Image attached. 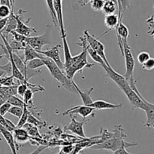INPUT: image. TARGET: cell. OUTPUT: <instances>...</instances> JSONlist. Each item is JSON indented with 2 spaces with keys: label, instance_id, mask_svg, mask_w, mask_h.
Listing matches in <instances>:
<instances>
[{
  "label": "cell",
  "instance_id": "1",
  "mask_svg": "<svg viewBox=\"0 0 154 154\" xmlns=\"http://www.w3.org/2000/svg\"><path fill=\"white\" fill-rule=\"evenodd\" d=\"M42 59L45 63V66H46L48 70L50 71V73L53 78L55 79L57 82H59L60 85L65 89H66L68 91L73 94H78L73 85V80L69 79L67 75H66V73L63 72V69H60L51 59L45 57H43Z\"/></svg>",
  "mask_w": 154,
  "mask_h": 154
},
{
  "label": "cell",
  "instance_id": "2",
  "mask_svg": "<svg viewBox=\"0 0 154 154\" xmlns=\"http://www.w3.org/2000/svg\"><path fill=\"white\" fill-rule=\"evenodd\" d=\"M93 65L94 64L93 63H89L87 60V51L86 50L83 49V51L79 54L72 56L70 62L68 64L63 66V70L65 71V73L69 79L73 80L74 76L77 72H81L84 68H91Z\"/></svg>",
  "mask_w": 154,
  "mask_h": 154
},
{
  "label": "cell",
  "instance_id": "3",
  "mask_svg": "<svg viewBox=\"0 0 154 154\" xmlns=\"http://www.w3.org/2000/svg\"><path fill=\"white\" fill-rule=\"evenodd\" d=\"M125 137H114L108 139L101 143H96L91 146L92 149H106L114 152L120 148H129L131 146H136V143H129L125 141Z\"/></svg>",
  "mask_w": 154,
  "mask_h": 154
},
{
  "label": "cell",
  "instance_id": "4",
  "mask_svg": "<svg viewBox=\"0 0 154 154\" xmlns=\"http://www.w3.org/2000/svg\"><path fill=\"white\" fill-rule=\"evenodd\" d=\"M123 55L124 56L125 62H126V73L123 76L129 82V80L134 79L133 74L134 69H135V61L132 51H131L130 46L128 44L127 40L123 41Z\"/></svg>",
  "mask_w": 154,
  "mask_h": 154
},
{
  "label": "cell",
  "instance_id": "5",
  "mask_svg": "<svg viewBox=\"0 0 154 154\" xmlns=\"http://www.w3.org/2000/svg\"><path fill=\"white\" fill-rule=\"evenodd\" d=\"M51 43H52V40H51L50 29L41 36H31V37L27 36L26 37V45L31 46L33 49L37 51H42V48L45 45H51Z\"/></svg>",
  "mask_w": 154,
  "mask_h": 154
},
{
  "label": "cell",
  "instance_id": "6",
  "mask_svg": "<svg viewBox=\"0 0 154 154\" xmlns=\"http://www.w3.org/2000/svg\"><path fill=\"white\" fill-rule=\"evenodd\" d=\"M84 36H85L86 40H87L89 45L100 56L101 58L105 63V64L108 66H111V65H110L109 62H108V59L106 57V54H105V47L102 44V42H100L97 38H95L94 36L90 34L89 31L87 30H84Z\"/></svg>",
  "mask_w": 154,
  "mask_h": 154
},
{
  "label": "cell",
  "instance_id": "7",
  "mask_svg": "<svg viewBox=\"0 0 154 154\" xmlns=\"http://www.w3.org/2000/svg\"><path fill=\"white\" fill-rule=\"evenodd\" d=\"M102 66L104 68L105 72H106L107 76L109 79H111L112 81H114V82L117 84V85L121 89L122 91L123 92L125 90H126V89H128L129 88L131 87L129 82L125 79V77L123 76V75H121V74L116 72V71L111 67V66H108L106 64H103Z\"/></svg>",
  "mask_w": 154,
  "mask_h": 154
},
{
  "label": "cell",
  "instance_id": "8",
  "mask_svg": "<svg viewBox=\"0 0 154 154\" xmlns=\"http://www.w3.org/2000/svg\"><path fill=\"white\" fill-rule=\"evenodd\" d=\"M69 116H70L71 122L65 127V130L69 131L72 133H73L74 134H76V135L80 136V137L86 138V135L84 130V125L89 120L84 119L83 121H78L72 115H69Z\"/></svg>",
  "mask_w": 154,
  "mask_h": 154
},
{
  "label": "cell",
  "instance_id": "9",
  "mask_svg": "<svg viewBox=\"0 0 154 154\" xmlns=\"http://www.w3.org/2000/svg\"><path fill=\"white\" fill-rule=\"evenodd\" d=\"M60 48H61V45L58 44V45L53 46L52 48H49V49L45 50V51H40L38 52L42 54L44 57L52 60L60 69H63V62L62 61L61 58H60Z\"/></svg>",
  "mask_w": 154,
  "mask_h": 154
},
{
  "label": "cell",
  "instance_id": "10",
  "mask_svg": "<svg viewBox=\"0 0 154 154\" xmlns=\"http://www.w3.org/2000/svg\"><path fill=\"white\" fill-rule=\"evenodd\" d=\"M23 11L20 9L17 14H15V17H16V21H17V27L15 29V31L17 32L20 34L23 35L24 36H29L32 32H35L36 33L37 30L33 27H30L27 25L26 23L23 21L21 19V14H22Z\"/></svg>",
  "mask_w": 154,
  "mask_h": 154
},
{
  "label": "cell",
  "instance_id": "11",
  "mask_svg": "<svg viewBox=\"0 0 154 154\" xmlns=\"http://www.w3.org/2000/svg\"><path fill=\"white\" fill-rule=\"evenodd\" d=\"M95 109L91 107L85 105H78L72 107V108L69 109L66 112L63 113V116H66V115H72V114H79L80 116H82L84 119L87 118L90 115L93 114Z\"/></svg>",
  "mask_w": 154,
  "mask_h": 154
},
{
  "label": "cell",
  "instance_id": "12",
  "mask_svg": "<svg viewBox=\"0 0 154 154\" xmlns=\"http://www.w3.org/2000/svg\"><path fill=\"white\" fill-rule=\"evenodd\" d=\"M79 39H80V41H81V42H78L77 44H78L79 46L82 47V49L86 50V51H87V54H89V55L90 56V57H91V58L93 59V60H94L95 62L99 63L101 66H102L103 64H105V63L104 62V60H102V58H101L100 56H99V54H98L97 53H96V51H95L94 50H93V48H92L89 45V44L87 43V40H86L85 36H80Z\"/></svg>",
  "mask_w": 154,
  "mask_h": 154
},
{
  "label": "cell",
  "instance_id": "13",
  "mask_svg": "<svg viewBox=\"0 0 154 154\" xmlns=\"http://www.w3.org/2000/svg\"><path fill=\"white\" fill-rule=\"evenodd\" d=\"M54 8L56 12L57 18V23L60 29L61 36L66 34L64 27V21H63V0H54Z\"/></svg>",
  "mask_w": 154,
  "mask_h": 154
},
{
  "label": "cell",
  "instance_id": "14",
  "mask_svg": "<svg viewBox=\"0 0 154 154\" xmlns=\"http://www.w3.org/2000/svg\"><path fill=\"white\" fill-rule=\"evenodd\" d=\"M0 133L3 136L5 140H6L8 144L9 147H10L11 150L12 154H17L18 149L17 147V143L15 142L14 139L13 134H12L11 131H8L4 126L0 125Z\"/></svg>",
  "mask_w": 154,
  "mask_h": 154
},
{
  "label": "cell",
  "instance_id": "15",
  "mask_svg": "<svg viewBox=\"0 0 154 154\" xmlns=\"http://www.w3.org/2000/svg\"><path fill=\"white\" fill-rule=\"evenodd\" d=\"M117 41H118V45L120 46V50L123 53V41L127 40L129 36V29L127 28L125 24H123L122 22L119 23V24L117 27Z\"/></svg>",
  "mask_w": 154,
  "mask_h": 154
},
{
  "label": "cell",
  "instance_id": "16",
  "mask_svg": "<svg viewBox=\"0 0 154 154\" xmlns=\"http://www.w3.org/2000/svg\"><path fill=\"white\" fill-rule=\"evenodd\" d=\"M90 107H93L95 110H115V109L121 108L123 107L122 104H111L107 101L98 100V101H93Z\"/></svg>",
  "mask_w": 154,
  "mask_h": 154
},
{
  "label": "cell",
  "instance_id": "17",
  "mask_svg": "<svg viewBox=\"0 0 154 154\" xmlns=\"http://www.w3.org/2000/svg\"><path fill=\"white\" fill-rule=\"evenodd\" d=\"M146 107L144 111L147 116L145 126L149 129H153L154 127V104L146 101Z\"/></svg>",
  "mask_w": 154,
  "mask_h": 154
},
{
  "label": "cell",
  "instance_id": "18",
  "mask_svg": "<svg viewBox=\"0 0 154 154\" xmlns=\"http://www.w3.org/2000/svg\"><path fill=\"white\" fill-rule=\"evenodd\" d=\"M14 139L15 142H17L20 143H24L26 142L29 141V135L25 128H15L14 130L12 131Z\"/></svg>",
  "mask_w": 154,
  "mask_h": 154
},
{
  "label": "cell",
  "instance_id": "19",
  "mask_svg": "<svg viewBox=\"0 0 154 154\" xmlns=\"http://www.w3.org/2000/svg\"><path fill=\"white\" fill-rule=\"evenodd\" d=\"M73 85L74 86H75V89H76L78 95H79L80 97L81 98V100H82L83 101V104H84L83 105L90 107V104L93 102L91 97H90V95H91V92L94 90V88H91L89 91H82L81 89H80V88L77 85V84L74 81H73Z\"/></svg>",
  "mask_w": 154,
  "mask_h": 154
},
{
  "label": "cell",
  "instance_id": "20",
  "mask_svg": "<svg viewBox=\"0 0 154 154\" xmlns=\"http://www.w3.org/2000/svg\"><path fill=\"white\" fill-rule=\"evenodd\" d=\"M16 27H17L16 17H15V14L14 13L13 8H12L10 15L8 17V21H7V24H6L5 27L3 29L2 31L1 32V33L4 35L5 37H7L8 34L10 33L11 31H13V30H15Z\"/></svg>",
  "mask_w": 154,
  "mask_h": 154
},
{
  "label": "cell",
  "instance_id": "21",
  "mask_svg": "<svg viewBox=\"0 0 154 154\" xmlns=\"http://www.w3.org/2000/svg\"><path fill=\"white\" fill-rule=\"evenodd\" d=\"M24 60L23 61L25 62V63L27 61L30 60H32L34 58H42L44 57L42 54L38 52V51H35V49H33L31 46H29V45H26V46L24 47Z\"/></svg>",
  "mask_w": 154,
  "mask_h": 154
},
{
  "label": "cell",
  "instance_id": "22",
  "mask_svg": "<svg viewBox=\"0 0 154 154\" xmlns=\"http://www.w3.org/2000/svg\"><path fill=\"white\" fill-rule=\"evenodd\" d=\"M119 23H120V20H119L118 15L116 14L105 15V24L108 28H109V30H108V31H107V33L117 28Z\"/></svg>",
  "mask_w": 154,
  "mask_h": 154
},
{
  "label": "cell",
  "instance_id": "23",
  "mask_svg": "<svg viewBox=\"0 0 154 154\" xmlns=\"http://www.w3.org/2000/svg\"><path fill=\"white\" fill-rule=\"evenodd\" d=\"M117 8H118V18L121 22L125 13L131 8V0H117Z\"/></svg>",
  "mask_w": 154,
  "mask_h": 154
},
{
  "label": "cell",
  "instance_id": "24",
  "mask_svg": "<svg viewBox=\"0 0 154 154\" xmlns=\"http://www.w3.org/2000/svg\"><path fill=\"white\" fill-rule=\"evenodd\" d=\"M117 9V3L116 2L111 1V0H107L105 1V3L102 7V11L105 15L114 14Z\"/></svg>",
  "mask_w": 154,
  "mask_h": 154
},
{
  "label": "cell",
  "instance_id": "25",
  "mask_svg": "<svg viewBox=\"0 0 154 154\" xmlns=\"http://www.w3.org/2000/svg\"><path fill=\"white\" fill-rule=\"evenodd\" d=\"M23 128H25V129L26 130V131L28 132V134L29 136H32V137H42V135H41V134L38 131V128L35 126V125H32V124L26 122V123L23 126Z\"/></svg>",
  "mask_w": 154,
  "mask_h": 154
},
{
  "label": "cell",
  "instance_id": "26",
  "mask_svg": "<svg viewBox=\"0 0 154 154\" xmlns=\"http://www.w3.org/2000/svg\"><path fill=\"white\" fill-rule=\"evenodd\" d=\"M29 113H30L29 110L26 104H25L23 107V110L22 115H21L20 117L19 118V121H18L17 124L16 125L17 128H22V127L26 123Z\"/></svg>",
  "mask_w": 154,
  "mask_h": 154
},
{
  "label": "cell",
  "instance_id": "27",
  "mask_svg": "<svg viewBox=\"0 0 154 154\" xmlns=\"http://www.w3.org/2000/svg\"><path fill=\"white\" fill-rule=\"evenodd\" d=\"M26 66L30 69H37L42 66H45L43 60L42 58H34L30 60L26 63Z\"/></svg>",
  "mask_w": 154,
  "mask_h": 154
},
{
  "label": "cell",
  "instance_id": "28",
  "mask_svg": "<svg viewBox=\"0 0 154 154\" xmlns=\"http://www.w3.org/2000/svg\"><path fill=\"white\" fill-rule=\"evenodd\" d=\"M27 122L28 123L32 124V125H35V126L38 127V128H43V127L46 126L47 123L45 122H43V121H41L40 119H37L32 113H30L29 115L28 119H27Z\"/></svg>",
  "mask_w": 154,
  "mask_h": 154
},
{
  "label": "cell",
  "instance_id": "29",
  "mask_svg": "<svg viewBox=\"0 0 154 154\" xmlns=\"http://www.w3.org/2000/svg\"><path fill=\"white\" fill-rule=\"evenodd\" d=\"M45 2H46L47 6L48 8V11H49V13L51 14V18H52L53 23H54L56 27H57L58 23H57V14H56V12L54 11V0H45Z\"/></svg>",
  "mask_w": 154,
  "mask_h": 154
},
{
  "label": "cell",
  "instance_id": "30",
  "mask_svg": "<svg viewBox=\"0 0 154 154\" xmlns=\"http://www.w3.org/2000/svg\"><path fill=\"white\" fill-rule=\"evenodd\" d=\"M14 77L12 75H3L0 78V85L2 86H12L15 85H16V82H14ZM18 85V84H17Z\"/></svg>",
  "mask_w": 154,
  "mask_h": 154
},
{
  "label": "cell",
  "instance_id": "31",
  "mask_svg": "<svg viewBox=\"0 0 154 154\" xmlns=\"http://www.w3.org/2000/svg\"><path fill=\"white\" fill-rule=\"evenodd\" d=\"M6 101H8L11 106H15V107H23L24 105L26 104L25 103L23 102V101H22L20 98H17L16 95H13V96L9 97Z\"/></svg>",
  "mask_w": 154,
  "mask_h": 154
},
{
  "label": "cell",
  "instance_id": "32",
  "mask_svg": "<svg viewBox=\"0 0 154 154\" xmlns=\"http://www.w3.org/2000/svg\"><path fill=\"white\" fill-rule=\"evenodd\" d=\"M104 3H105V0H91L90 4L91 8L93 11H102Z\"/></svg>",
  "mask_w": 154,
  "mask_h": 154
},
{
  "label": "cell",
  "instance_id": "33",
  "mask_svg": "<svg viewBox=\"0 0 154 154\" xmlns=\"http://www.w3.org/2000/svg\"><path fill=\"white\" fill-rule=\"evenodd\" d=\"M11 9V8L6 5L0 4V19L8 18L10 15Z\"/></svg>",
  "mask_w": 154,
  "mask_h": 154
},
{
  "label": "cell",
  "instance_id": "34",
  "mask_svg": "<svg viewBox=\"0 0 154 154\" xmlns=\"http://www.w3.org/2000/svg\"><path fill=\"white\" fill-rule=\"evenodd\" d=\"M10 33L13 36L14 40H15L16 42H20V43L23 44V45H26V36H24L23 35L20 34V33H18L15 30H13Z\"/></svg>",
  "mask_w": 154,
  "mask_h": 154
},
{
  "label": "cell",
  "instance_id": "35",
  "mask_svg": "<svg viewBox=\"0 0 154 154\" xmlns=\"http://www.w3.org/2000/svg\"><path fill=\"white\" fill-rule=\"evenodd\" d=\"M23 107H15V106H11L10 109L8 110V113L10 114L13 115V116H16V117L20 118L23 113Z\"/></svg>",
  "mask_w": 154,
  "mask_h": 154
},
{
  "label": "cell",
  "instance_id": "36",
  "mask_svg": "<svg viewBox=\"0 0 154 154\" xmlns=\"http://www.w3.org/2000/svg\"><path fill=\"white\" fill-rule=\"evenodd\" d=\"M9 45H10L11 48L12 49V51H20V50H23L24 47L26 46V45H23V44L20 43V42H16L15 40H12V42L11 43H9Z\"/></svg>",
  "mask_w": 154,
  "mask_h": 154
},
{
  "label": "cell",
  "instance_id": "37",
  "mask_svg": "<svg viewBox=\"0 0 154 154\" xmlns=\"http://www.w3.org/2000/svg\"><path fill=\"white\" fill-rule=\"evenodd\" d=\"M150 58V55L148 52H146V51H141L139 54H138V57H137V59H138V61L141 64L144 63V62L147 61L148 59Z\"/></svg>",
  "mask_w": 154,
  "mask_h": 154
},
{
  "label": "cell",
  "instance_id": "38",
  "mask_svg": "<svg viewBox=\"0 0 154 154\" xmlns=\"http://www.w3.org/2000/svg\"><path fill=\"white\" fill-rule=\"evenodd\" d=\"M29 82L26 83H20L17 85V94L20 96L23 97V95H24V93L26 92V91L28 89V86H27V83Z\"/></svg>",
  "mask_w": 154,
  "mask_h": 154
},
{
  "label": "cell",
  "instance_id": "39",
  "mask_svg": "<svg viewBox=\"0 0 154 154\" xmlns=\"http://www.w3.org/2000/svg\"><path fill=\"white\" fill-rule=\"evenodd\" d=\"M141 65H142L143 69H146V70H152L154 68V59L150 57V59H148L147 61H145Z\"/></svg>",
  "mask_w": 154,
  "mask_h": 154
},
{
  "label": "cell",
  "instance_id": "40",
  "mask_svg": "<svg viewBox=\"0 0 154 154\" xmlns=\"http://www.w3.org/2000/svg\"><path fill=\"white\" fill-rule=\"evenodd\" d=\"M11 107V105L8 101H5L4 104H2L0 106V115L4 116L8 112V110L10 109Z\"/></svg>",
  "mask_w": 154,
  "mask_h": 154
},
{
  "label": "cell",
  "instance_id": "41",
  "mask_svg": "<svg viewBox=\"0 0 154 154\" xmlns=\"http://www.w3.org/2000/svg\"><path fill=\"white\" fill-rule=\"evenodd\" d=\"M114 154H132V153H130V152H128V151L126 150V148H120V149L114 151Z\"/></svg>",
  "mask_w": 154,
  "mask_h": 154
},
{
  "label": "cell",
  "instance_id": "42",
  "mask_svg": "<svg viewBox=\"0 0 154 154\" xmlns=\"http://www.w3.org/2000/svg\"><path fill=\"white\" fill-rule=\"evenodd\" d=\"M46 148H47V146H45H45H39L38 147L35 149V150L33 151L32 152H31V153H29V154H40L41 152H42L44 149H46Z\"/></svg>",
  "mask_w": 154,
  "mask_h": 154
},
{
  "label": "cell",
  "instance_id": "43",
  "mask_svg": "<svg viewBox=\"0 0 154 154\" xmlns=\"http://www.w3.org/2000/svg\"><path fill=\"white\" fill-rule=\"evenodd\" d=\"M90 1H91V0H79V1L78 2V5H79L80 7H83V6L87 5L88 3L90 2Z\"/></svg>",
  "mask_w": 154,
  "mask_h": 154
},
{
  "label": "cell",
  "instance_id": "44",
  "mask_svg": "<svg viewBox=\"0 0 154 154\" xmlns=\"http://www.w3.org/2000/svg\"><path fill=\"white\" fill-rule=\"evenodd\" d=\"M0 4L2 5H6L9 6L11 8V4L10 0H0Z\"/></svg>",
  "mask_w": 154,
  "mask_h": 154
},
{
  "label": "cell",
  "instance_id": "45",
  "mask_svg": "<svg viewBox=\"0 0 154 154\" xmlns=\"http://www.w3.org/2000/svg\"><path fill=\"white\" fill-rule=\"evenodd\" d=\"M5 101H6L4 99V98H2V97H0V106H1L2 104H4V103L5 102Z\"/></svg>",
  "mask_w": 154,
  "mask_h": 154
},
{
  "label": "cell",
  "instance_id": "46",
  "mask_svg": "<svg viewBox=\"0 0 154 154\" xmlns=\"http://www.w3.org/2000/svg\"><path fill=\"white\" fill-rule=\"evenodd\" d=\"M11 4V8H13V5H14V0H10Z\"/></svg>",
  "mask_w": 154,
  "mask_h": 154
},
{
  "label": "cell",
  "instance_id": "47",
  "mask_svg": "<svg viewBox=\"0 0 154 154\" xmlns=\"http://www.w3.org/2000/svg\"><path fill=\"white\" fill-rule=\"evenodd\" d=\"M105 1H107V0H105ZM111 1H114V2H117V0H111Z\"/></svg>",
  "mask_w": 154,
  "mask_h": 154
}]
</instances>
